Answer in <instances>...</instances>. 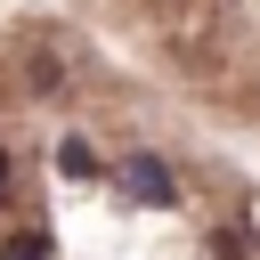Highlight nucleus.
I'll return each instance as SVG.
<instances>
[{"mask_svg": "<svg viewBox=\"0 0 260 260\" xmlns=\"http://www.w3.org/2000/svg\"><path fill=\"white\" fill-rule=\"evenodd\" d=\"M0 195H8V154H0Z\"/></svg>", "mask_w": 260, "mask_h": 260, "instance_id": "20e7f679", "label": "nucleus"}, {"mask_svg": "<svg viewBox=\"0 0 260 260\" xmlns=\"http://www.w3.org/2000/svg\"><path fill=\"white\" fill-rule=\"evenodd\" d=\"M122 187H130L138 203H171V171H162L154 154H130V162H122Z\"/></svg>", "mask_w": 260, "mask_h": 260, "instance_id": "f257e3e1", "label": "nucleus"}, {"mask_svg": "<svg viewBox=\"0 0 260 260\" xmlns=\"http://www.w3.org/2000/svg\"><path fill=\"white\" fill-rule=\"evenodd\" d=\"M0 260H49V236H16V244H8Z\"/></svg>", "mask_w": 260, "mask_h": 260, "instance_id": "7ed1b4c3", "label": "nucleus"}, {"mask_svg": "<svg viewBox=\"0 0 260 260\" xmlns=\"http://www.w3.org/2000/svg\"><path fill=\"white\" fill-rule=\"evenodd\" d=\"M57 171H65V179H98V154H89L81 138H57Z\"/></svg>", "mask_w": 260, "mask_h": 260, "instance_id": "f03ea898", "label": "nucleus"}]
</instances>
